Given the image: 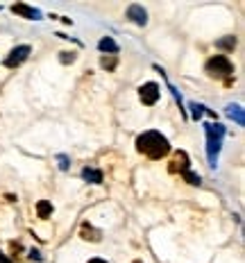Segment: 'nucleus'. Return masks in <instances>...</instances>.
<instances>
[{"label":"nucleus","mask_w":245,"mask_h":263,"mask_svg":"<svg viewBox=\"0 0 245 263\" xmlns=\"http://www.w3.org/2000/svg\"><path fill=\"white\" fill-rule=\"evenodd\" d=\"M89 263H107V261H102V258H91Z\"/></svg>","instance_id":"obj_22"},{"label":"nucleus","mask_w":245,"mask_h":263,"mask_svg":"<svg viewBox=\"0 0 245 263\" xmlns=\"http://www.w3.org/2000/svg\"><path fill=\"white\" fill-rule=\"evenodd\" d=\"M30 256H32V258H36V261H39V258H41V254L36 252V249H32V252H30Z\"/></svg>","instance_id":"obj_20"},{"label":"nucleus","mask_w":245,"mask_h":263,"mask_svg":"<svg viewBox=\"0 0 245 263\" xmlns=\"http://www.w3.org/2000/svg\"><path fill=\"white\" fill-rule=\"evenodd\" d=\"M80 234H82V238L84 240H100V231L98 229H93L91 225H82V229H80Z\"/></svg>","instance_id":"obj_11"},{"label":"nucleus","mask_w":245,"mask_h":263,"mask_svg":"<svg viewBox=\"0 0 245 263\" xmlns=\"http://www.w3.org/2000/svg\"><path fill=\"white\" fill-rule=\"evenodd\" d=\"M204 71H207L211 77H229L231 73H234V66H231V61L225 57V54H216V57H211L207 61Z\"/></svg>","instance_id":"obj_3"},{"label":"nucleus","mask_w":245,"mask_h":263,"mask_svg":"<svg viewBox=\"0 0 245 263\" xmlns=\"http://www.w3.org/2000/svg\"><path fill=\"white\" fill-rule=\"evenodd\" d=\"M186 170H189V154L184 150H179V152H175V157L170 161V172H186Z\"/></svg>","instance_id":"obj_7"},{"label":"nucleus","mask_w":245,"mask_h":263,"mask_svg":"<svg viewBox=\"0 0 245 263\" xmlns=\"http://www.w3.org/2000/svg\"><path fill=\"white\" fill-rule=\"evenodd\" d=\"M127 18L134 21L136 25H145V23H148V12H145L141 5H130V7H127Z\"/></svg>","instance_id":"obj_6"},{"label":"nucleus","mask_w":245,"mask_h":263,"mask_svg":"<svg viewBox=\"0 0 245 263\" xmlns=\"http://www.w3.org/2000/svg\"><path fill=\"white\" fill-rule=\"evenodd\" d=\"M216 48H222V50H234V48H236V39H234V36H227V39L216 41Z\"/></svg>","instance_id":"obj_14"},{"label":"nucleus","mask_w":245,"mask_h":263,"mask_svg":"<svg viewBox=\"0 0 245 263\" xmlns=\"http://www.w3.org/2000/svg\"><path fill=\"white\" fill-rule=\"evenodd\" d=\"M227 116H229L231 120H236V122H238V125H245L243 109H240L238 104H229V107H227Z\"/></svg>","instance_id":"obj_10"},{"label":"nucleus","mask_w":245,"mask_h":263,"mask_svg":"<svg viewBox=\"0 0 245 263\" xmlns=\"http://www.w3.org/2000/svg\"><path fill=\"white\" fill-rule=\"evenodd\" d=\"M181 175H184V179L189 181L191 186H200V181H202V179H200V175H195V172H191V170L181 172Z\"/></svg>","instance_id":"obj_16"},{"label":"nucleus","mask_w":245,"mask_h":263,"mask_svg":"<svg viewBox=\"0 0 245 263\" xmlns=\"http://www.w3.org/2000/svg\"><path fill=\"white\" fill-rule=\"evenodd\" d=\"M136 150L143 154H148L150 159H161L170 152V143L163 134L159 132H143V134L136 139Z\"/></svg>","instance_id":"obj_1"},{"label":"nucleus","mask_w":245,"mask_h":263,"mask_svg":"<svg viewBox=\"0 0 245 263\" xmlns=\"http://www.w3.org/2000/svg\"><path fill=\"white\" fill-rule=\"evenodd\" d=\"M0 263H12V261H9V258H7V256H5V254H3V252H0Z\"/></svg>","instance_id":"obj_21"},{"label":"nucleus","mask_w":245,"mask_h":263,"mask_svg":"<svg viewBox=\"0 0 245 263\" xmlns=\"http://www.w3.org/2000/svg\"><path fill=\"white\" fill-rule=\"evenodd\" d=\"M36 213H39V218H50L52 216V202H48V200H39V204H36Z\"/></svg>","instance_id":"obj_13"},{"label":"nucleus","mask_w":245,"mask_h":263,"mask_svg":"<svg viewBox=\"0 0 245 263\" xmlns=\"http://www.w3.org/2000/svg\"><path fill=\"white\" fill-rule=\"evenodd\" d=\"M102 68H113L116 66V57H102Z\"/></svg>","instance_id":"obj_17"},{"label":"nucleus","mask_w":245,"mask_h":263,"mask_svg":"<svg viewBox=\"0 0 245 263\" xmlns=\"http://www.w3.org/2000/svg\"><path fill=\"white\" fill-rule=\"evenodd\" d=\"M75 61V54L73 52H62V63H73Z\"/></svg>","instance_id":"obj_18"},{"label":"nucleus","mask_w":245,"mask_h":263,"mask_svg":"<svg viewBox=\"0 0 245 263\" xmlns=\"http://www.w3.org/2000/svg\"><path fill=\"white\" fill-rule=\"evenodd\" d=\"M82 177H84L86 181H91V184H102V172L95 170V168H84V170H82Z\"/></svg>","instance_id":"obj_9"},{"label":"nucleus","mask_w":245,"mask_h":263,"mask_svg":"<svg viewBox=\"0 0 245 263\" xmlns=\"http://www.w3.org/2000/svg\"><path fill=\"white\" fill-rule=\"evenodd\" d=\"M139 95H141V102L143 104H154L159 100V95H161V89H159V84H154V82H148V84H143L139 89Z\"/></svg>","instance_id":"obj_5"},{"label":"nucleus","mask_w":245,"mask_h":263,"mask_svg":"<svg viewBox=\"0 0 245 263\" xmlns=\"http://www.w3.org/2000/svg\"><path fill=\"white\" fill-rule=\"evenodd\" d=\"M12 12H14V14H18V16H23V18H30V21H36V18H41V12H39V9L27 7L25 3H16V5H12Z\"/></svg>","instance_id":"obj_8"},{"label":"nucleus","mask_w":245,"mask_h":263,"mask_svg":"<svg viewBox=\"0 0 245 263\" xmlns=\"http://www.w3.org/2000/svg\"><path fill=\"white\" fill-rule=\"evenodd\" d=\"M57 161H59V168H62V170H66V168H68V157H66V154H59Z\"/></svg>","instance_id":"obj_19"},{"label":"nucleus","mask_w":245,"mask_h":263,"mask_svg":"<svg viewBox=\"0 0 245 263\" xmlns=\"http://www.w3.org/2000/svg\"><path fill=\"white\" fill-rule=\"evenodd\" d=\"M189 109H191V116H193L195 120H200V116H202V113L207 111V109H204L202 104H198V102H191V104H189Z\"/></svg>","instance_id":"obj_15"},{"label":"nucleus","mask_w":245,"mask_h":263,"mask_svg":"<svg viewBox=\"0 0 245 263\" xmlns=\"http://www.w3.org/2000/svg\"><path fill=\"white\" fill-rule=\"evenodd\" d=\"M207 129V157H209V166L216 168L218 163V154H220V145H222V136H225V127L211 122L204 127Z\"/></svg>","instance_id":"obj_2"},{"label":"nucleus","mask_w":245,"mask_h":263,"mask_svg":"<svg viewBox=\"0 0 245 263\" xmlns=\"http://www.w3.org/2000/svg\"><path fill=\"white\" fill-rule=\"evenodd\" d=\"M98 48L102 50V52H118V43L111 39V36H104V39H100Z\"/></svg>","instance_id":"obj_12"},{"label":"nucleus","mask_w":245,"mask_h":263,"mask_svg":"<svg viewBox=\"0 0 245 263\" xmlns=\"http://www.w3.org/2000/svg\"><path fill=\"white\" fill-rule=\"evenodd\" d=\"M30 45H18V48H14L12 52H9V57L5 59V66L7 68H16V66H21L23 61H25L27 57H30Z\"/></svg>","instance_id":"obj_4"}]
</instances>
